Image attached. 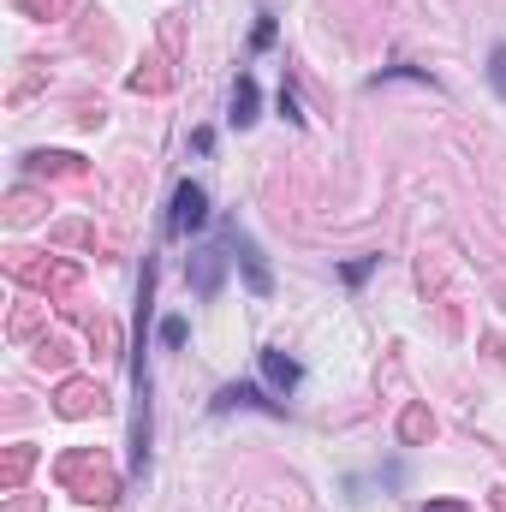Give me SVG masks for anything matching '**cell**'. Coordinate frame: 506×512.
Returning <instances> with one entry per match:
<instances>
[{"label": "cell", "mask_w": 506, "mask_h": 512, "mask_svg": "<svg viewBox=\"0 0 506 512\" xmlns=\"http://www.w3.org/2000/svg\"><path fill=\"white\" fill-rule=\"evenodd\" d=\"M239 262H245V280H251V292L262 298V292H268V268H262V256H256L251 239H239Z\"/></svg>", "instance_id": "obj_5"}, {"label": "cell", "mask_w": 506, "mask_h": 512, "mask_svg": "<svg viewBox=\"0 0 506 512\" xmlns=\"http://www.w3.org/2000/svg\"><path fill=\"white\" fill-rule=\"evenodd\" d=\"M262 382L274 387V393H292V387L304 382V370H298L286 352H274V346H268V352H262Z\"/></svg>", "instance_id": "obj_2"}, {"label": "cell", "mask_w": 506, "mask_h": 512, "mask_svg": "<svg viewBox=\"0 0 506 512\" xmlns=\"http://www.w3.org/2000/svg\"><path fill=\"white\" fill-rule=\"evenodd\" d=\"M221 262H227V251H203L197 256V274H191L197 298H215V286H221Z\"/></svg>", "instance_id": "obj_4"}, {"label": "cell", "mask_w": 506, "mask_h": 512, "mask_svg": "<svg viewBox=\"0 0 506 512\" xmlns=\"http://www.w3.org/2000/svg\"><path fill=\"white\" fill-rule=\"evenodd\" d=\"M203 221H209V197H203V185L185 179V185L173 191V221H167V227H173V233H197Z\"/></svg>", "instance_id": "obj_1"}, {"label": "cell", "mask_w": 506, "mask_h": 512, "mask_svg": "<svg viewBox=\"0 0 506 512\" xmlns=\"http://www.w3.org/2000/svg\"><path fill=\"white\" fill-rule=\"evenodd\" d=\"M161 346H185V316H167L161 322Z\"/></svg>", "instance_id": "obj_9"}, {"label": "cell", "mask_w": 506, "mask_h": 512, "mask_svg": "<svg viewBox=\"0 0 506 512\" xmlns=\"http://www.w3.org/2000/svg\"><path fill=\"white\" fill-rule=\"evenodd\" d=\"M489 84H495V96L506 102V42L495 48V54H489Z\"/></svg>", "instance_id": "obj_7"}, {"label": "cell", "mask_w": 506, "mask_h": 512, "mask_svg": "<svg viewBox=\"0 0 506 512\" xmlns=\"http://www.w3.org/2000/svg\"><path fill=\"white\" fill-rule=\"evenodd\" d=\"M370 268H376V256H358V262H346V286H364V280H370Z\"/></svg>", "instance_id": "obj_8"}, {"label": "cell", "mask_w": 506, "mask_h": 512, "mask_svg": "<svg viewBox=\"0 0 506 512\" xmlns=\"http://www.w3.org/2000/svg\"><path fill=\"white\" fill-rule=\"evenodd\" d=\"M233 120H239V126L256 120V84L251 78H239V90H233Z\"/></svg>", "instance_id": "obj_6"}, {"label": "cell", "mask_w": 506, "mask_h": 512, "mask_svg": "<svg viewBox=\"0 0 506 512\" xmlns=\"http://www.w3.org/2000/svg\"><path fill=\"white\" fill-rule=\"evenodd\" d=\"M233 405H256V411H268V417H280V399H262V387L245 382V387H221V399H215V411H233Z\"/></svg>", "instance_id": "obj_3"}]
</instances>
